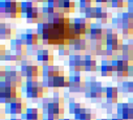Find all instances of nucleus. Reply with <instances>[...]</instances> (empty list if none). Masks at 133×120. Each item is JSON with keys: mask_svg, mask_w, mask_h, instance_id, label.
Wrapping results in <instances>:
<instances>
[{"mask_svg": "<svg viewBox=\"0 0 133 120\" xmlns=\"http://www.w3.org/2000/svg\"><path fill=\"white\" fill-rule=\"evenodd\" d=\"M96 20L99 21L102 24H107V23H111L113 18H112V14L109 12L104 11L103 6H97L96 8Z\"/></svg>", "mask_w": 133, "mask_h": 120, "instance_id": "nucleus-22", "label": "nucleus"}, {"mask_svg": "<svg viewBox=\"0 0 133 120\" xmlns=\"http://www.w3.org/2000/svg\"><path fill=\"white\" fill-rule=\"evenodd\" d=\"M18 97H22L21 91L6 80H0V101L3 104L11 103Z\"/></svg>", "mask_w": 133, "mask_h": 120, "instance_id": "nucleus-3", "label": "nucleus"}, {"mask_svg": "<svg viewBox=\"0 0 133 120\" xmlns=\"http://www.w3.org/2000/svg\"><path fill=\"white\" fill-rule=\"evenodd\" d=\"M16 36V28H14L10 23L1 22L0 24V38L1 40H13Z\"/></svg>", "mask_w": 133, "mask_h": 120, "instance_id": "nucleus-17", "label": "nucleus"}, {"mask_svg": "<svg viewBox=\"0 0 133 120\" xmlns=\"http://www.w3.org/2000/svg\"><path fill=\"white\" fill-rule=\"evenodd\" d=\"M96 56L90 53H85V71L86 72H93L97 70L96 65Z\"/></svg>", "mask_w": 133, "mask_h": 120, "instance_id": "nucleus-23", "label": "nucleus"}, {"mask_svg": "<svg viewBox=\"0 0 133 120\" xmlns=\"http://www.w3.org/2000/svg\"><path fill=\"white\" fill-rule=\"evenodd\" d=\"M98 120H111V119H98Z\"/></svg>", "mask_w": 133, "mask_h": 120, "instance_id": "nucleus-46", "label": "nucleus"}, {"mask_svg": "<svg viewBox=\"0 0 133 120\" xmlns=\"http://www.w3.org/2000/svg\"><path fill=\"white\" fill-rule=\"evenodd\" d=\"M111 8H114V9L128 8V2H127V0H112Z\"/></svg>", "mask_w": 133, "mask_h": 120, "instance_id": "nucleus-34", "label": "nucleus"}, {"mask_svg": "<svg viewBox=\"0 0 133 120\" xmlns=\"http://www.w3.org/2000/svg\"><path fill=\"white\" fill-rule=\"evenodd\" d=\"M122 59L133 63V44L131 40H129L127 44H124V47L122 50Z\"/></svg>", "mask_w": 133, "mask_h": 120, "instance_id": "nucleus-24", "label": "nucleus"}, {"mask_svg": "<svg viewBox=\"0 0 133 120\" xmlns=\"http://www.w3.org/2000/svg\"><path fill=\"white\" fill-rule=\"evenodd\" d=\"M68 66L71 72H83L85 71V54L81 52L72 51L69 59H68Z\"/></svg>", "mask_w": 133, "mask_h": 120, "instance_id": "nucleus-9", "label": "nucleus"}, {"mask_svg": "<svg viewBox=\"0 0 133 120\" xmlns=\"http://www.w3.org/2000/svg\"><path fill=\"white\" fill-rule=\"evenodd\" d=\"M6 51L8 50L5 48V45H1V46H0V59H1V61H4Z\"/></svg>", "mask_w": 133, "mask_h": 120, "instance_id": "nucleus-37", "label": "nucleus"}, {"mask_svg": "<svg viewBox=\"0 0 133 120\" xmlns=\"http://www.w3.org/2000/svg\"><path fill=\"white\" fill-rule=\"evenodd\" d=\"M99 69L101 71V75L102 76H113L114 71H113V67H112V62L110 61H102V64L99 66V68H97V70Z\"/></svg>", "mask_w": 133, "mask_h": 120, "instance_id": "nucleus-26", "label": "nucleus"}, {"mask_svg": "<svg viewBox=\"0 0 133 120\" xmlns=\"http://www.w3.org/2000/svg\"><path fill=\"white\" fill-rule=\"evenodd\" d=\"M51 101H52V98H49V97H43V98L41 99V110H42V111L46 110V109L49 107V104L51 103Z\"/></svg>", "mask_w": 133, "mask_h": 120, "instance_id": "nucleus-35", "label": "nucleus"}, {"mask_svg": "<svg viewBox=\"0 0 133 120\" xmlns=\"http://www.w3.org/2000/svg\"><path fill=\"white\" fill-rule=\"evenodd\" d=\"M11 51L21 56L23 59L28 55V47L21 39H13L11 41Z\"/></svg>", "mask_w": 133, "mask_h": 120, "instance_id": "nucleus-14", "label": "nucleus"}, {"mask_svg": "<svg viewBox=\"0 0 133 120\" xmlns=\"http://www.w3.org/2000/svg\"><path fill=\"white\" fill-rule=\"evenodd\" d=\"M69 77H70V85L68 88V91L70 93L85 92L87 80H85V78L81 75L80 72H72V74L69 75Z\"/></svg>", "mask_w": 133, "mask_h": 120, "instance_id": "nucleus-8", "label": "nucleus"}, {"mask_svg": "<svg viewBox=\"0 0 133 120\" xmlns=\"http://www.w3.org/2000/svg\"><path fill=\"white\" fill-rule=\"evenodd\" d=\"M58 52H59V57L61 59H65L66 57L70 56L71 54V50H70V46L68 45H62L58 47Z\"/></svg>", "mask_w": 133, "mask_h": 120, "instance_id": "nucleus-29", "label": "nucleus"}, {"mask_svg": "<svg viewBox=\"0 0 133 120\" xmlns=\"http://www.w3.org/2000/svg\"><path fill=\"white\" fill-rule=\"evenodd\" d=\"M22 2L16 0H1L0 2V14L1 18L18 19L22 16Z\"/></svg>", "mask_w": 133, "mask_h": 120, "instance_id": "nucleus-2", "label": "nucleus"}, {"mask_svg": "<svg viewBox=\"0 0 133 120\" xmlns=\"http://www.w3.org/2000/svg\"><path fill=\"white\" fill-rule=\"evenodd\" d=\"M117 89L119 93H123V94L133 93V80H124L118 82Z\"/></svg>", "mask_w": 133, "mask_h": 120, "instance_id": "nucleus-27", "label": "nucleus"}, {"mask_svg": "<svg viewBox=\"0 0 133 120\" xmlns=\"http://www.w3.org/2000/svg\"><path fill=\"white\" fill-rule=\"evenodd\" d=\"M65 104H60L55 102L54 100L49 104V107L42 111L43 112V120H60L64 118L65 114Z\"/></svg>", "mask_w": 133, "mask_h": 120, "instance_id": "nucleus-6", "label": "nucleus"}, {"mask_svg": "<svg viewBox=\"0 0 133 120\" xmlns=\"http://www.w3.org/2000/svg\"><path fill=\"white\" fill-rule=\"evenodd\" d=\"M103 39V28L97 23L91 25V31L89 34L90 41H101Z\"/></svg>", "mask_w": 133, "mask_h": 120, "instance_id": "nucleus-25", "label": "nucleus"}, {"mask_svg": "<svg viewBox=\"0 0 133 120\" xmlns=\"http://www.w3.org/2000/svg\"><path fill=\"white\" fill-rule=\"evenodd\" d=\"M61 74H65L64 68L62 66H43V72H42V77L46 79H52Z\"/></svg>", "mask_w": 133, "mask_h": 120, "instance_id": "nucleus-16", "label": "nucleus"}, {"mask_svg": "<svg viewBox=\"0 0 133 120\" xmlns=\"http://www.w3.org/2000/svg\"><path fill=\"white\" fill-rule=\"evenodd\" d=\"M74 25H75L76 34L80 38H86V36H89L90 31H91V25H92L89 19L76 18L74 19Z\"/></svg>", "mask_w": 133, "mask_h": 120, "instance_id": "nucleus-10", "label": "nucleus"}, {"mask_svg": "<svg viewBox=\"0 0 133 120\" xmlns=\"http://www.w3.org/2000/svg\"><path fill=\"white\" fill-rule=\"evenodd\" d=\"M38 6L36 5V3L34 2H30V1H24L22 2V5H21V9H22V15H27L31 12H34Z\"/></svg>", "mask_w": 133, "mask_h": 120, "instance_id": "nucleus-28", "label": "nucleus"}, {"mask_svg": "<svg viewBox=\"0 0 133 120\" xmlns=\"http://www.w3.org/2000/svg\"><path fill=\"white\" fill-rule=\"evenodd\" d=\"M83 108H85V104L84 103H80V102H76V101H70L69 104H68V111H69V114L71 115H76L79 111H81Z\"/></svg>", "mask_w": 133, "mask_h": 120, "instance_id": "nucleus-30", "label": "nucleus"}, {"mask_svg": "<svg viewBox=\"0 0 133 120\" xmlns=\"http://www.w3.org/2000/svg\"><path fill=\"white\" fill-rule=\"evenodd\" d=\"M11 120H22L21 118H12Z\"/></svg>", "mask_w": 133, "mask_h": 120, "instance_id": "nucleus-44", "label": "nucleus"}, {"mask_svg": "<svg viewBox=\"0 0 133 120\" xmlns=\"http://www.w3.org/2000/svg\"><path fill=\"white\" fill-rule=\"evenodd\" d=\"M111 120H123V119H121V118H117V117H114V118H112Z\"/></svg>", "mask_w": 133, "mask_h": 120, "instance_id": "nucleus-43", "label": "nucleus"}, {"mask_svg": "<svg viewBox=\"0 0 133 120\" xmlns=\"http://www.w3.org/2000/svg\"><path fill=\"white\" fill-rule=\"evenodd\" d=\"M85 18L91 20V19H96V8L91 6L88 8L85 12Z\"/></svg>", "mask_w": 133, "mask_h": 120, "instance_id": "nucleus-33", "label": "nucleus"}, {"mask_svg": "<svg viewBox=\"0 0 133 120\" xmlns=\"http://www.w3.org/2000/svg\"><path fill=\"white\" fill-rule=\"evenodd\" d=\"M21 66V74L26 80H38L39 76H42L43 66L37 65L32 59L27 55L19 64Z\"/></svg>", "mask_w": 133, "mask_h": 120, "instance_id": "nucleus-1", "label": "nucleus"}, {"mask_svg": "<svg viewBox=\"0 0 133 120\" xmlns=\"http://www.w3.org/2000/svg\"><path fill=\"white\" fill-rule=\"evenodd\" d=\"M85 96L90 98L93 102H98L102 98H104V87L102 84L96 80H87Z\"/></svg>", "mask_w": 133, "mask_h": 120, "instance_id": "nucleus-5", "label": "nucleus"}, {"mask_svg": "<svg viewBox=\"0 0 133 120\" xmlns=\"http://www.w3.org/2000/svg\"><path fill=\"white\" fill-rule=\"evenodd\" d=\"M128 72H129V77H132V78H133V63L130 65Z\"/></svg>", "mask_w": 133, "mask_h": 120, "instance_id": "nucleus-41", "label": "nucleus"}, {"mask_svg": "<svg viewBox=\"0 0 133 120\" xmlns=\"http://www.w3.org/2000/svg\"><path fill=\"white\" fill-rule=\"evenodd\" d=\"M112 26H113V28L114 29H123V27H124V22H123V19L117 15V17L116 18H113V20H112Z\"/></svg>", "mask_w": 133, "mask_h": 120, "instance_id": "nucleus-32", "label": "nucleus"}, {"mask_svg": "<svg viewBox=\"0 0 133 120\" xmlns=\"http://www.w3.org/2000/svg\"><path fill=\"white\" fill-rule=\"evenodd\" d=\"M21 91H24L27 98L30 99H42L46 90L43 87L42 80H25V87H22Z\"/></svg>", "mask_w": 133, "mask_h": 120, "instance_id": "nucleus-4", "label": "nucleus"}, {"mask_svg": "<svg viewBox=\"0 0 133 120\" xmlns=\"http://www.w3.org/2000/svg\"><path fill=\"white\" fill-rule=\"evenodd\" d=\"M119 91L117 87H106L104 88V98H106L108 103L114 104L118 101Z\"/></svg>", "mask_w": 133, "mask_h": 120, "instance_id": "nucleus-18", "label": "nucleus"}, {"mask_svg": "<svg viewBox=\"0 0 133 120\" xmlns=\"http://www.w3.org/2000/svg\"><path fill=\"white\" fill-rule=\"evenodd\" d=\"M25 18H26L27 23H37V24H40V23L44 22L43 12H42V10L39 11V8H37L34 12H31V13L25 15Z\"/></svg>", "mask_w": 133, "mask_h": 120, "instance_id": "nucleus-21", "label": "nucleus"}, {"mask_svg": "<svg viewBox=\"0 0 133 120\" xmlns=\"http://www.w3.org/2000/svg\"><path fill=\"white\" fill-rule=\"evenodd\" d=\"M3 80L9 81L11 85H13L14 87H16L18 89H22V87H23V76L21 74V71L6 70L5 77H4Z\"/></svg>", "mask_w": 133, "mask_h": 120, "instance_id": "nucleus-13", "label": "nucleus"}, {"mask_svg": "<svg viewBox=\"0 0 133 120\" xmlns=\"http://www.w3.org/2000/svg\"><path fill=\"white\" fill-rule=\"evenodd\" d=\"M63 10L65 14H71L76 10V3L72 0H63Z\"/></svg>", "mask_w": 133, "mask_h": 120, "instance_id": "nucleus-31", "label": "nucleus"}, {"mask_svg": "<svg viewBox=\"0 0 133 120\" xmlns=\"http://www.w3.org/2000/svg\"><path fill=\"white\" fill-rule=\"evenodd\" d=\"M20 39L24 42L26 46H36L39 44H42L40 37L37 32H35L34 29H27V31L23 34L20 35Z\"/></svg>", "mask_w": 133, "mask_h": 120, "instance_id": "nucleus-12", "label": "nucleus"}, {"mask_svg": "<svg viewBox=\"0 0 133 120\" xmlns=\"http://www.w3.org/2000/svg\"><path fill=\"white\" fill-rule=\"evenodd\" d=\"M5 115H6V112H5V109H4V108H1V119H4V117H5Z\"/></svg>", "mask_w": 133, "mask_h": 120, "instance_id": "nucleus-42", "label": "nucleus"}, {"mask_svg": "<svg viewBox=\"0 0 133 120\" xmlns=\"http://www.w3.org/2000/svg\"><path fill=\"white\" fill-rule=\"evenodd\" d=\"M22 120H43V112L38 108H28L24 114L21 115Z\"/></svg>", "mask_w": 133, "mask_h": 120, "instance_id": "nucleus-19", "label": "nucleus"}, {"mask_svg": "<svg viewBox=\"0 0 133 120\" xmlns=\"http://www.w3.org/2000/svg\"><path fill=\"white\" fill-rule=\"evenodd\" d=\"M127 2H128V12L133 14V0H127Z\"/></svg>", "mask_w": 133, "mask_h": 120, "instance_id": "nucleus-39", "label": "nucleus"}, {"mask_svg": "<svg viewBox=\"0 0 133 120\" xmlns=\"http://www.w3.org/2000/svg\"><path fill=\"white\" fill-rule=\"evenodd\" d=\"M60 120H75V119H68V118H63V119H60Z\"/></svg>", "mask_w": 133, "mask_h": 120, "instance_id": "nucleus-45", "label": "nucleus"}, {"mask_svg": "<svg viewBox=\"0 0 133 120\" xmlns=\"http://www.w3.org/2000/svg\"><path fill=\"white\" fill-rule=\"evenodd\" d=\"M94 2V0H80V3H85V4H91Z\"/></svg>", "mask_w": 133, "mask_h": 120, "instance_id": "nucleus-40", "label": "nucleus"}, {"mask_svg": "<svg viewBox=\"0 0 133 120\" xmlns=\"http://www.w3.org/2000/svg\"><path fill=\"white\" fill-rule=\"evenodd\" d=\"M4 109H5L6 115L16 116V115H22V114H24L28 108H27L26 100L23 97H18L17 99H15L14 101H12L11 103L5 104Z\"/></svg>", "mask_w": 133, "mask_h": 120, "instance_id": "nucleus-7", "label": "nucleus"}, {"mask_svg": "<svg viewBox=\"0 0 133 120\" xmlns=\"http://www.w3.org/2000/svg\"><path fill=\"white\" fill-rule=\"evenodd\" d=\"M122 34H123V39L131 40L133 36V29H122Z\"/></svg>", "mask_w": 133, "mask_h": 120, "instance_id": "nucleus-36", "label": "nucleus"}, {"mask_svg": "<svg viewBox=\"0 0 133 120\" xmlns=\"http://www.w3.org/2000/svg\"><path fill=\"white\" fill-rule=\"evenodd\" d=\"M75 120H96V114L95 111L83 108L81 111H79L75 115Z\"/></svg>", "mask_w": 133, "mask_h": 120, "instance_id": "nucleus-20", "label": "nucleus"}, {"mask_svg": "<svg viewBox=\"0 0 133 120\" xmlns=\"http://www.w3.org/2000/svg\"><path fill=\"white\" fill-rule=\"evenodd\" d=\"M37 61L42 64V66L54 65V52L51 49H40L37 53Z\"/></svg>", "mask_w": 133, "mask_h": 120, "instance_id": "nucleus-15", "label": "nucleus"}, {"mask_svg": "<svg viewBox=\"0 0 133 120\" xmlns=\"http://www.w3.org/2000/svg\"><path fill=\"white\" fill-rule=\"evenodd\" d=\"M132 101H133V97H132Z\"/></svg>", "mask_w": 133, "mask_h": 120, "instance_id": "nucleus-47", "label": "nucleus"}, {"mask_svg": "<svg viewBox=\"0 0 133 120\" xmlns=\"http://www.w3.org/2000/svg\"><path fill=\"white\" fill-rule=\"evenodd\" d=\"M5 73H6V69L4 66H1L0 67V79L3 80L4 77H5Z\"/></svg>", "mask_w": 133, "mask_h": 120, "instance_id": "nucleus-38", "label": "nucleus"}, {"mask_svg": "<svg viewBox=\"0 0 133 120\" xmlns=\"http://www.w3.org/2000/svg\"><path fill=\"white\" fill-rule=\"evenodd\" d=\"M117 118L123 120H133V101L129 98L128 102H119L116 106Z\"/></svg>", "mask_w": 133, "mask_h": 120, "instance_id": "nucleus-11", "label": "nucleus"}]
</instances>
